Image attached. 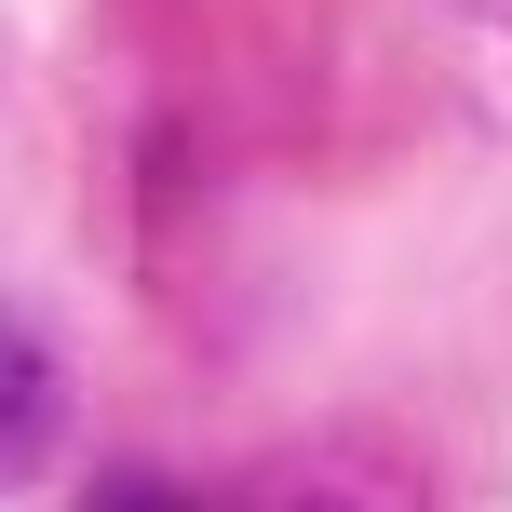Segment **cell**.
Listing matches in <instances>:
<instances>
[{
  "label": "cell",
  "instance_id": "1",
  "mask_svg": "<svg viewBox=\"0 0 512 512\" xmlns=\"http://www.w3.org/2000/svg\"><path fill=\"white\" fill-rule=\"evenodd\" d=\"M203 512H418V486L391 459H364V445H310V459H270L256 486L203 499Z\"/></svg>",
  "mask_w": 512,
  "mask_h": 512
},
{
  "label": "cell",
  "instance_id": "2",
  "mask_svg": "<svg viewBox=\"0 0 512 512\" xmlns=\"http://www.w3.org/2000/svg\"><path fill=\"white\" fill-rule=\"evenodd\" d=\"M54 418H68V378H54V351L0 310V486H27V472L54 459Z\"/></svg>",
  "mask_w": 512,
  "mask_h": 512
},
{
  "label": "cell",
  "instance_id": "3",
  "mask_svg": "<svg viewBox=\"0 0 512 512\" xmlns=\"http://www.w3.org/2000/svg\"><path fill=\"white\" fill-rule=\"evenodd\" d=\"M95 512H203V499H189V486H108Z\"/></svg>",
  "mask_w": 512,
  "mask_h": 512
},
{
  "label": "cell",
  "instance_id": "4",
  "mask_svg": "<svg viewBox=\"0 0 512 512\" xmlns=\"http://www.w3.org/2000/svg\"><path fill=\"white\" fill-rule=\"evenodd\" d=\"M486 14H512V0H486Z\"/></svg>",
  "mask_w": 512,
  "mask_h": 512
}]
</instances>
